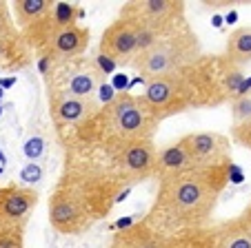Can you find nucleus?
Instances as JSON below:
<instances>
[{
	"label": "nucleus",
	"instance_id": "nucleus-1",
	"mask_svg": "<svg viewBox=\"0 0 251 248\" xmlns=\"http://www.w3.org/2000/svg\"><path fill=\"white\" fill-rule=\"evenodd\" d=\"M242 87V69L225 56H204L194 65L145 82L140 95L158 122L191 109H211L231 102Z\"/></svg>",
	"mask_w": 251,
	"mask_h": 248
},
{
	"label": "nucleus",
	"instance_id": "nucleus-2",
	"mask_svg": "<svg viewBox=\"0 0 251 248\" xmlns=\"http://www.w3.org/2000/svg\"><path fill=\"white\" fill-rule=\"evenodd\" d=\"M231 171L233 166L191 169L158 180L156 200L142 222L162 237L209 226L220 195L231 180Z\"/></svg>",
	"mask_w": 251,
	"mask_h": 248
},
{
	"label": "nucleus",
	"instance_id": "nucleus-3",
	"mask_svg": "<svg viewBox=\"0 0 251 248\" xmlns=\"http://www.w3.org/2000/svg\"><path fill=\"white\" fill-rule=\"evenodd\" d=\"M160 122L153 117L140 95L116 93L107 104H100V111L71 131L67 149L71 146H94L100 155L109 158L118 149L138 140H153Z\"/></svg>",
	"mask_w": 251,
	"mask_h": 248
},
{
	"label": "nucleus",
	"instance_id": "nucleus-4",
	"mask_svg": "<svg viewBox=\"0 0 251 248\" xmlns=\"http://www.w3.org/2000/svg\"><path fill=\"white\" fill-rule=\"evenodd\" d=\"M200 58H202V45H200L198 36L189 24H182V27L160 36L149 49L138 53L131 60V67L147 82V80L174 73L187 65H194Z\"/></svg>",
	"mask_w": 251,
	"mask_h": 248
},
{
	"label": "nucleus",
	"instance_id": "nucleus-5",
	"mask_svg": "<svg viewBox=\"0 0 251 248\" xmlns=\"http://www.w3.org/2000/svg\"><path fill=\"white\" fill-rule=\"evenodd\" d=\"M40 71L45 75L49 100L51 98H76L96 100L98 91L104 85V71L98 60L78 56L69 60H38Z\"/></svg>",
	"mask_w": 251,
	"mask_h": 248
},
{
	"label": "nucleus",
	"instance_id": "nucleus-6",
	"mask_svg": "<svg viewBox=\"0 0 251 248\" xmlns=\"http://www.w3.org/2000/svg\"><path fill=\"white\" fill-rule=\"evenodd\" d=\"M187 5L182 0H131L120 9V18L156 36L187 24Z\"/></svg>",
	"mask_w": 251,
	"mask_h": 248
},
{
	"label": "nucleus",
	"instance_id": "nucleus-7",
	"mask_svg": "<svg viewBox=\"0 0 251 248\" xmlns=\"http://www.w3.org/2000/svg\"><path fill=\"white\" fill-rule=\"evenodd\" d=\"M104 158V155H102ZM156 158L158 146L153 140H138L118 149L107 159V169L111 178L118 180L123 186H131L136 182L156 178Z\"/></svg>",
	"mask_w": 251,
	"mask_h": 248
},
{
	"label": "nucleus",
	"instance_id": "nucleus-8",
	"mask_svg": "<svg viewBox=\"0 0 251 248\" xmlns=\"http://www.w3.org/2000/svg\"><path fill=\"white\" fill-rule=\"evenodd\" d=\"M100 217L71 188L58 184L49 197V222L62 235H80L89 230Z\"/></svg>",
	"mask_w": 251,
	"mask_h": 248
},
{
	"label": "nucleus",
	"instance_id": "nucleus-9",
	"mask_svg": "<svg viewBox=\"0 0 251 248\" xmlns=\"http://www.w3.org/2000/svg\"><path fill=\"white\" fill-rule=\"evenodd\" d=\"M194 169H216V166H231V140L223 133L198 131L180 137Z\"/></svg>",
	"mask_w": 251,
	"mask_h": 248
},
{
	"label": "nucleus",
	"instance_id": "nucleus-10",
	"mask_svg": "<svg viewBox=\"0 0 251 248\" xmlns=\"http://www.w3.org/2000/svg\"><path fill=\"white\" fill-rule=\"evenodd\" d=\"M89 38L91 31L82 24H56L53 20L51 29H49L47 38L43 40L38 53V60H49V62H56V60H69V58H78V56H85L87 47H89Z\"/></svg>",
	"mask_w": 251,
	"mask_h": 248
},
{
	"label": "nucleus",
	"instance_id": "nucleus-11",
	"mask_svg": "<svg viewBox=\"0 0 251 248\" xmlns=\"http://www.w3.org/2000/svg\"><path fill=\"white\" fill-rule=\"evenodd\" d=\"M138 53V29L131 23L118 18L102 31L98 45V58L107 60L111 67L131 65Z\"/></svg>",
	"mask_w": 251,
	"mask_h": 248
},
{
	"label": "nucleus",
	"instance_id": "nucleus-12",
	"mask_svg": "<svg viewBox=\"0 0 251 248\" xmlns=\"http://www.w3.org/2000/svg\"><path fill=\"white\" fill-rule=\"evenodd\" d=\"M38 206V191L31 186H0V226L25 228L29 215Z\"/></svg>",
	"mask_w": 251,
	"mask_h": 248
},
{
	"label": "nucleus",
	"instance_id": "nucleus-13",
	"mask_svg": "<svg viewBox=\"0 0 251 248\" xmlns=\"http://www.w3.org/2000/svg\"><path fill=\"white\" fill-rule=\"evenodd\" d=\"M51 122L58 135L65 131H76L85 122H89L100 111L98 100H76V98H51L49 100Z\"/></svg>",
	"mask_w": 251,
	"mask_h": 248
},
{
	"label": "nucleus",
	"instance_id": "nucleus-14",
	"mask_svg": "<svg viewBox=\"0 0 251 248\" xmlns=\"http://www.w3.org/2000/svg\"><path fill=\"white\" fill-rule=\"evenodd\" d=\"M33 62V51L25 43V38L16 29L14 33L0 38V69L5 71H20L27 69Z\"/></svg>",
	"mask_w": 251,
	"mask_h": 248
},
{
	"label": "nucleus",
	"instance_id": "nucleus-15",
	"mask_svg": "<svg viewBox=\"0 0 251 248\" xmlns=\"http://www.w3.org/2000/svg\"><path fill=\"white\" fill-rule=\"evenodd\" d=\"M111 244L120 248H167V237L149 228L145 222H136V224L123 226L114 235Z\"/></svg>",
	"mask_w": 251,
	"mask_h": 248
},
{
	"label": "nucleus",
	"instance_id": "nucleus-16",
	"mask_svg": "<svg viewBox=\"0 0 251 248\" xmlns=\"http://www.w3.org/2000/svg\"><path fill=\"white\" fill-rule=\"evenodd\" d=\"M189 158H187L185 149H182L180 140L174 142V144H167L162 149H158V158H156V178L165 180V178H174V175H180L185 171H191Z\"/></svg>",
	"mask_w": 251,
	"mask_h": 248
},
{
	"label": "nucleus",
	"instance_id": "nucleus-17",
	"mask_svg": "<svg viewBox=\"0 0 251 248\" xmlns=\"http://www.w3.org/2000/svg\"><path fill=\"white\" fill-rule=\"evenodd\" d=\"M213 226L218 248H251V224L242 215Z\"/></svg>",
	"mask_w": 251,
	"mask_h": 248
},
{
	"label": "nucleus",
	"instance_id": "nucleus-18",
	"mask_svg": "<svg viewBox=\"0 0 251 248\" xmlns=\"http://www.w3.org/2000/svg\"><path fill=\"white\" fill-rule=\"evenodd\" d=\"M53 5L51 0H16L11 2V9H14V16H16V27L25 29L29 24H36L40 20H45L47 16H51L53 11Z\"/></svg>",
	"mask_w": 251,
	"mask_h": 248
},
{
	"label": "nucleus",
	"instance_id": "nucleus-19",
	"mask_svg": "<svg viewBox=\"0 0 251 248\" xmlns=\"http://www.w3.org/2000/svg\"><path fill=\"white\" fill-rule=\"evenodd\" d=\"M167 248H218L216 226L209 224L202 228H191L167 237Z\"/></svg>",
	"mask_w": 251,
	"mask_h": 248
},
{
	"label": "nucleus",
	"instance_id": "nucleus-20",
	"mask_svg": "<svg viewBox=\"0 0 251 248\" xmlns=\"http://www.w3.org/2000/svg\"><path fill=\"white\" fill-rule=\"evenodd\" d=\"M225 58L236 67H245L251 62V27H238L227 36Z\"/></svg>",
	"mask_w": 251,
	"mask_h": 248
},
{
	"label": "nucleus",
	"instance_id": "nucleus-21",
	"mask_svg": "<svg viewBox=\"0 0 251 248\" xmlns=\"http://www.w3.org/2000/svg\"><path fill=\"white\" fill-rule=\"evenodd\" d=\"M251 122V89L240 91L231 100V127Z\"/></svg>",
	"mask_w": 251,
	"mask_h": 248
},
{
	"label": "nucleus",
	"instance_id": "nucleus-22",
	"mask_svg": "<svg viewBox=\"0 0 251 248\" xmlns=\"http://www.w3.org/2000/svg\"><path fill=\"white\" fill-rule=\"evenodd\" d=\"M80 16H82V9H78L76 5H69V2H56V5H53V20H56V24H60V27H65V24H76Z\"/></svg>",
	"mask_w": 251,
	"mask_h": 248
},
{
	"label": "nucleus",
	"instance_id": "nucleus-23",
	"mask_svg": "<svg viewBox=\"0 0 251 248\" xmlns=\"http://www.w3.org/2000/svg\"><path fill=\"white\" fill-rule=\"evenodd\" d=\"M0 248H25V228L0 226Z\"/></svg>",
	"mask_w": 251,
	"mask_h": 248
},
{
	"label": "nucleus",
	"instance_id": "nucleus-24",
	"mask_svg": "<svg viewBox=\"0 0 251 248\" xmlns=\"http://www.w3.org/2000/svg\"><path fill=\"white\" fill-rule=\"evenodd\" d=\"M231 140L236 142V144H240V146H245V149L251 151V122L231 127Z\"/></svg>",
	"mask_w": 251,
	"mask_h": 248
},
{
	"label": "nucleus",
	"instance_id": "nucleus-25",
	"mask_svg": "<svg viewBox=\"0 0 251 248\" xmlns=\"http://www.w3.org/2000/svg\"><path fill=\"white\" fill-rule=\"evenodd\" d=\"M16 29H18V27H16L14 20H11L9 5H7L5 0H0V38L7 36V33H14Z\"/></svg>",
	"mask_w": 251,
	"mask_h": 248
},
{
	"label": "nucleus",
	"instance_id": "nucleus-26",
	"mask_svg": "<svg viewBox=\"0 0 251 248\" xmlns=\"http://www.w3.org/2000/svg\"><path fill=\"white\" fill-rule=\"evenodd\" d=\"M242 217H245V220H247V222H249V224H251V204L247 206L245 211H242Z\"/></svg>",
	"mask_w": 251,
	"mask_h": 248
},
{
	"label": "nucleus",
	"instance_id": "nucleus-27",
	"mask_svg": "<svg viewBox=\"0 0 251 248\" xmlns=\"http://www.w3.org/2000/svg\"><path fill=\"white\" fill-rule=\"evenodd\" d=\"M109 248H120V246H116V244H109Z\"/></svg>",
	"mask_w": 251,
	"mask_h": 248
}]
</instances>
